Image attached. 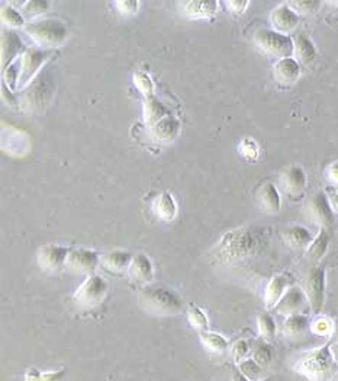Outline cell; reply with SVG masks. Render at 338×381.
Segmentation results:
<instances>
[{
	"label": "cell",
	"instance_id": "d4e9b609",
	"mask_svg": "<svg viewBox=\"0 0 338 381\" xmlns=\"http://www.w3.org/2000/svg\"><path fill=\"white\" fill-rule=\"evenodd\" d=\"M282 237L287 246L295 249H308L313 241L312 233L304 225H289L282 230Z\"/></svg>",
	"mask_w": 338,
	"mask_h": 381
},
{
	"label": "cell",
	"instance_id": "74e56055",
	"mask_svg": "<svg viewBox=\"0 0 338 381\" xmlns=\"http://www.w3.org/2000/svg\"><path fill=\"white\" fill-rule=\"evenodd\" d=\"M299 16L302 15H313L321 9L322 2L320 0H295V2H287Z\"/></svg>",
	"mask_w": 338,
	"mask_h": 381
},
{
	"label": "cell",
	"instance_id": "8992f818",
	"mask_svg": "<svg viewBox=\"0 0 338 381\" xmlns=\"http://www.w3.org/2000/svg\"><path fill=\"white\" fill-rule=\"evenodd\" d=\"M255 44L263 53L279 58V60L294 57L295 53V44L291 35H285L274 29H259L255 34Z\"/></svg>",
	"mask_w": 338,
	"mask_h": 381
},
{
	"label": "cell",
	"instance_id": "7a4b0ae2",
	"mask_svg": "<svg viewBox=\"0 0 338 381\" xmlns=\"http://www.w3.org/2000/svg\"><path fill=\"white\" fill-rule=\"evenodd\" d=\"M55 90V67L53 64H45L29 85L25 89H22L19 97V105L22 111L27 114H41L53 102Z\"/></svg>",
	"mask_w": 338,
	"mask_h": 381
},
{
	"label": "cell",
	"instance_id": "5bb4252c",
	"mask_svg": "<svg viewBox=\"0 0 338 381\" xmlns=\"http://www.w3.org/2000/svg\"><path fill=\"white\" fill-rule=\"evenodd\" d=\"M270 23L274 31L287 35L298 28L300 16L287 3H282L272 12Z\"/></svg>",
	"mask_w": 338,
	"mask_h": 381
},
{
	"label": "cell",
	"instance_id": "f1b7e54d",
	"mask_svg": "<svg viewBox=\"0 0 338 381\" xmlns=\"http://www.w3.org/2000/svg\"><path fill=\"white\" fill-rule=\"evenodd\" d=\"M330 247V233L327 229H320V233L313 237L312 243L307 249V256L311 260H321L328 252Z\"/></svg>",
	"mask_w": 338,
	"mask_h": 381
},
{
	"label": "cell",
	"instance_id": "83f0119b",
	"mask_svg": "<svg viewBox=\"0 0 338 381\" xmlns=\"http://www.w3.org/2000/svg\"><path fill=\"white\" fill-rule=\"evenodd\" d=\"M154 211L157 217L163 221H172L174 220L177 214V206L173 195L170 193H163L154 201Z\"/></svg>",
	"mask_w": 338,
	"mask_h": 381
},
{
	"label": "cell",
	"instance_id": "f907efd6",
	"mask_svg": "<svg viewBox=\"0 0 338 381\" xmlns=\"http://www.w3.org/2000/svg\"><path fill=\"white\" fill-rule=\"evenodd\" d=\"M263 381H269V380H268V378H265V380H263Z\"/></svg>",
	"mask_w": 338,
	"mask_h": 381
},
{
	"label": "cell",
	"instance_id": "7c38bea8",
	"mask_svg": "<svg viewBox=\"0 0 338 381\" xmlns=\"http://www.w3.org/2000/svg\"><path fill=\"white\" fill-rule=\"evenodd\" d=\"M71 252V247L55 245V243H47L40 247L37 254L38 265L47 271H57L62 267H66L67 258Z\"/></svg>",
	"mask_w": 338,
	"mask_h": 381
},
{
	"label": "cell",
	"instance_id": "44dd1931",
	"mask_svg": "<svg viewBox=\"0 0 338 381\" xmlns=\"http://www.w3.org/2000/svg\"><path fill=\"white\" fill-rule=\"evenodd\" d=\"M282 185L289 195H299L307 188V173L298 164L289 166L282 175Z\"/></svg>",
	"mask_w": 338,
	"mask_h": 381
},
{
	"label": "cell",
	"instance_id": "f35d334b",
	"mask_svg": "<svg viewBox=\"0 0 338 381\" xmlns=\"http://www.w3.org/2000/svg\"><path fill=\"white\" fill-rule=\"evenodd\" d=\"M311 330L318 336H328L334 332V323L330 317L320 316L311 323Z\"/></svg>",
	"mask_w": 338,
	"mask_h": 381
},
{
	"label": "cell",
	"instance_id": "816d5d0a",
	"mask_svg": "<svg viewBox=\"0 0 338 381\" xmlns=\"http://www.w3.org/2000/svg\"><path fill=\"white\" fill-rule=\"evenodd\" d=\"M337 338H338V330H337Z\"/></svg>",
	"mask_w": 338,
	"mask_h": 381
},
{
	"label": "cell",
	"instance_id": "f546056e",
	"mask_svg": "<svg viewBox=\"0 0 338 381\" xmlns=\"http://www.w3.org/2000/svg\"><path fill=\"white\" fill-rule=\"evenodd\" d=\"M251 358L259 362L261 367H269L274 360V349L269 341L259 339L251 347Z\"/></svg>",
	"mask_w": 338,
	"mask_h": 381
},
{
	"label": "cell",
	"instance_id": "7dc6e473",
	"mask_svg": "<svg viewBox=\"0 0 338 381\" xmlns=\"http://www.w3.org/2000/svg\"><path fill=\"white\" fill-rule=\"evenodd\" d=\"M328 201L334 212H338V190H333V193L328 194Z\"/></svg>",
	"mask_w": 338,
	"mask_h": 381
},
{
	"label": "cell",
	"instance_id": "52a82bcc",
	"mask_svg": "<svg viewBox=\"0 0 338 381\" xmlns=\"http://www.w3.org/2000/svg\"><path fill=\"white\" fill-rule=\"evenodd\" d=\"M107 293H109V284H107V281L101 275L92 273L76 290L73 302L79 308H83V310H92V308L99 307L106 300Z\"/></svg>",
	"mask_w": 338,
	"mask_h": 381
},
{
	"label": "cell",
	"instance_id": "9c48e42d",
	"mask_svg": "<svg viewBox=\"0 0 338 381\" xmlns=\"http://www.w3.org/2000/svg\"><path fill=\"white\" fill-rule=\"evenodd\" d=\"M53 53L44 49H28L21 56V73L18 79V89H25L40 71Z\"/></svg>",
	"mask_w": 338,
	"mask_h": 381
},
{
	"label": "cell",
	"instance_id": "4fadbf2b",
	"mask_svg": "<svg viewBox=\"0 0 338 381\" xmlns=\"http://www.w3.org/2000/svg\"><path fill=\"white\" fill-rule=\"evenodd\" d=\"M305 306H308L305 291L299 287H291L285 293V295L282 297L281 302L276 304L273 310L277 315H282V316L287 317V316L302 313Z\"/></svg>",
	"mask_w": 338,
	"mask_h": 381
},
{
	"label": "cell",
	"instance_id": "f5cc1de1",
	"mask_svg": "<svg viewBox=\"0 0 338 381\" xmlns=\"http://www.w3.org/2000/svg\"><path fill=\"white\" fill-rule=\"evenodd\" d=\"M335 381H338V378H337V380H335Z\"/></svg>",
	"mask_w": 338,
	"mask_h": 381
},
{
	"label": "cell",
	"instance_id": "ab89813d",
	"mask_svg": "<svg viewBox=\"0 0 338 381\" xmlns=\"http://www.w3.org/2000/svg\"><path fill=\"white\" fill-rule=\"evenodd\" d=\"M134 83L140 89V92H142L146 97H151V95H154V82L147 73H144V71H137L134 75Z\"/></svg>",
	"mask_w": 338,
	"mask_h": 381
},
{
	"label": "cell",
	"instance_id": "c3c4849f",
	"mask_svg": "<svg viewBox=\"0 0 338 381\" xmlns=\"http://www.w3.org/2000/svg\"><path fill=\"white\" fill-rule=\"evenodd\" d=\"M331 354H333L334 361H335L337 365H338V342H335V343L331 345Z\"/></svg>",
	"mask_w": 338,
	"mask_h": 381
},
{
	"label": "cell",
	"instance_id": "ac0fdd59",
	"mask_svg": "<svg viewBox=\"0 0 338 381\" xmlns=\"http://www.w3.org/2000/svg\"><path fill=\"white\" fill-rule=\"evenodd\" d=\"M23 49V42L14 29H3L2 34V67L3 70L19 58V53Z\"/></svg>",
	"mask_w": 338,
	"mask_h": 381
},
{
	"label": "cell",
	"instance_id": "b9f144b4",
	"mask_svg": "<svg viewBox=\"0 0 338 381\" xmlns=\"http://www.w3.org/2000/svg\"><path fill=\"white\" fill-rule=\"evenodd\" d=\"M138 0H119L116 2V8L122 15H134L140 9Z\"/></svg>",
	"mask_w": 338,
	"mask_h": 381
},
{
	"label": "cell",
	"instance_id": "d6a6232c",
	"mask_svg": "<svg viewBox=\"0 0 338 381\" xmlns=\"http://www.w3.org/2000/svg\"><path fill=\"white\" fill-rule=\"evenodd\" d=\"M48 8H50V2H47V0H28V2L22 3L21 14L25 19L32 21L44 15Z\"/></svg>",
	"mask_w": 338,
	"mask_h": 381
},
{
	"label": "cell",
	"instance_id": "60d3db41",
	"mask_svg": "<svg viewBox=\"0 0 338 381\" xmlns=\"http://www.w3.org/2000/svg\"><path fill=\"white\" fill-rule=\"evenodd\" d=\"M231 354H233V358L238 364V362H241V361L246 360V358H250L248 355H251V345L246 339H238V341H235L233 343Z\"/></svg>",
	"mask_w": 338,
	"mask_h": 381
},
{
	"label": "cell",
	"instance_id": "d6986e66",
	"mask_svg": "<svg viewBox=\"0 0 338 381\" xmlns=\"http://www.w3.org/2000/svg\"><path fill=\"white\" fill-rule=\"evenodd\" d=\"M150 133L157 143H170L180 134V121L173 115H167L150 128Z\"/></svg>",
	"mask_w": 338,
	"mask_h": 381
},
{
	"label": "cell",
	"instance_id": "f6af8a7d",
	"mask_svg": "<svg viewBox=\"0 0 338 381\" xmlns=\"http://www.w3.org/2000/svg\"><path fill=\"white\" fill-rule=\"evenodd\" d=\"M327 177L330 180V182H333L334 185H338V160L333 162L328 169H327Z\"/></svg>",
	"mask_w": 338,
	"mask_h": 381
},
{
	"label": "cell",
	"instance_id": "e0dca14e",
	"mask_svg": "<svg viewBox=\"0 0 338 381\" xmlns=\"http://www.w3.org/2000/svg\"><path fill=\"white\" fill-rule=\"evenodd\" d=\"M274 80L282 86H292L300 77V64L296 58L289 57L277 60L273 67Z\"/></svg>",
	"mask_w": 338,
	"mask_h": 381
},
{
	"label": "cell",
	"instance_id": "836d02e7",
	"mask_svg": "<svg viewBox=\"0 0 338 381\" xmlns=\"http://www.w3.org/2000/svg\"><path fill=\"white\" fill-rule=\"evenodd\" d=\"M257 326H259V333L261 339L270 341L276 336L277 325L272 315H269L268 312H263L257 316Z\"/></svg>",
	"mask_w": 338,
	"mask_h": 381
},
{
	"label": "cell",
	"instance_id": "7bdbcfd3",
	"mask_svg": "<svg viewBox=\"0 0 338 381\" xmlns=\"http://www.w3.org/2000/svg\"><path fill=\"white\" fill-rule=\"evenodd\" d=\"M239 149H241V151H243L244 156L248 158V159H255V158H257V154H259L257 145L250 138H246L243 143H241Z\"/></svg>",
	"mask_w": 338,
	"mask_h": 381
},
{
	"label": "cell",
	"instance_id": "8d00e7d4",
	"mask_svg": "<svg viewBox=\"0 0 338 381\" xmlns=\"http://www.w3.org/2000/svg\"><path fill=\"white\" fill-rule=\"evenodd\" d=\"M2 22L8 28H19L27 25L25 18L22 16L21 12L10 5L2 8Z\"/></svg>",
	"mask_w": 338,
	"mask_h": 381
},
{
	"label": "cell",
	"instance_id": "30bf717a",
	"mask_svg": "<svg viewBox=\"0 0 338 381\" xmlns=\"http://www.w3.org/2000/svg\"><path fill=\"white\" fill-rule=\"evenodd\" d=\"M102 262L99 254L92 249L86 247H76L71 249V252L67 258L66 268L75 273H81V275H92Z\"/></svg>",
	"mask_w": 338,
	"mask_h": 381
},
{
	"label": "cell",
	"instance_id": "3957f363",
	"mask_svg": "<svg viewBox=\"0 0 338 381\" xmlns=\"http://www.w3.org/2000/svg\"><path fill=\"white\" fill-rule=\"evenodd\" d=\"M138 306L150 315L174 316L183 310V299L163 285H146L138 293Z\"/></svg>",
	"mask_w": 338,
	"mask_h": 381
},
{
	"label": "cell",
	"instance_id": "ee69618b",
	"mask_svg": "<svg viewBox=\"0 0 338 381\" xmlns=\"http://www.w3.org/2000/svg\"><path fill=\"white\" fill-rule=\"evenodd\" d=\"M225 5L233 12V14H244L250 2L248 0H229V2H226Z\"/></svg>",
	"mask_w": 338,
	"mask_h": 381
},
{
	"label": "cell",
	"instance_id": "e575fe53",
	"mask_svg": "<svg viewBox=\"0 0 338 381\" xmlns=\"http://www.w3.org/2000/svg\"><path fill=\"white\" fill-rule=\"evenodd\" d=\"M187 313V320H189V323L198 329L199 332H205V330H208L209 329V320H208V316L207 313H205L202 308L199 306H195V304H190L189 308L186 310Z\"/></svg>",
	"mask_w": 338,
	"mask_h": 381
},
{
	"label": "cell",
	"instance_id": "7402d4cb",
	"mask_svg": "<svg viewBox=\"0 0 338 381\" xmlns=\"http://www.w3.org/2000/svg\"><path fill=\"white\" fill-rule=\"evenodd\" d=\"M256 197L259 201V206L261 207L263 211L270 212V214H276L281 211L282 197L279 194V189H277L276 185H273L272 182L263 184L259 188Z\"/></svg>",
	"mask_w": 338,
	"mask_h": 381
},
{
	"label": "cell",
	"instance_id": "484cf974",
	"mask_svg": "<svg viewBox=\"0 0 338 381\" xmlns=\"http://www.w3.org/2000/svg\"><path fill=\"white\" fill-rule=\"evenodd\" d=\"M308 329H311L309 316L305 313H298L286 317L283 323V335L289 339H295L304 336Z\"/></svg>",
	"mask_w": 338,
	"mask_h": 381
},
{
	"label": "cell",
	"instance_id": "1f68e13d",
	"mask_svg": "<svg viewBox=\"0 0 338 381\" xmlns=\"http://www.w3.org/2000/svg\"><path fill=\"white\" fill-rule=\"evenodd\" d=\"M200 341L208 349H211L213 352H220V354L225 352L229 347L228 341L222 335H220V333H215V332H209V330L200 332Z\"/></svg>",
	"mask_w": 338,
	"mask_h": 381
},
{
	"label": "cell",
	"instance_id": "603a6c76",
	"mask_svg": "<svg viewBox=\"0 0 338 381\" xmlns=\"http://www.w3.org/2000/svg\"><path fill=\"white\" fill-rule=\"evenodd\" d=\"M134 255L128 251H122V249H115V251L106 252L102 256V265L114 273H122L128 272L129 265Z\"/></svg>",
	"mask_w": 338,
	"mask_h": 381
},
{
	"label": "cell",
	"instance_id": "8fae6325",
	"mask_svg": "<svg viewBox=\"0 0 338 381\" xmlns=\"http://www.w3.org/2000/svg\"><path fill=\"white\" fill-rule=\"evenodd\" d=\"M307 212L309 219L318 224L321 229L330 230L334 225V210L330 206L328 195L325 193H317L307 204Z\"/></svg>",
	"mask_w": 338,
	"mask_h": 381
},
{
	"label": "cell",
	"instance_id": "2e32d148",
	"mask_svg": "<svg viewBox=\"0 0 338 381\" xmlns=\"http://www.w3.org/2000/svg\"><path fill=\"white\" fill-rule=\"evenodd\" d=\"M128 277L132 282L142 284L144 287L150 285L154 280V267L151 259L144 254L134 255L128 269Z\"/></svg>",
	"mask_w": 338,
	"mask_h": 381
},
{
	"label": "cell",
	"instance_id": "681fc988",
	"mask_svg": "<svg viewBox=\"0 0 338 381\" xmlns=\"http://www.w3.org/2000/svg\"><path fill=\"white\" fill-rule=\"evenodd\" d=\"M233 381H250L247 377H244L243 374H241L238 370H235L233 373Z\"/></svg>",
	"mask_w": 338,
	"mask_h": 381
},
{
	"label": "cell",
	"instance_id": "9a60e30c",
	"mask_svg": "<svg viewBox=\"0 0 338 381\" xmlns=\"http://www.w3.org/2000/svg\"><path fill=\"white\" fill-rule=\"evenodd\" d=\"M294 277L291 275V273H277V275H274L269 284H268V288H265V293H264V303H265V307L269 308V310H272V308L276 307V304L281 302L282 297L285 295V293L292 287V284H294Z\"/></svg>",
	"mask_w": 338,
	"mask_h": 381
},
{
	"label": "cell",
	"instance_id": "4dcf8cb0",
	"mask_svg": "<svg viewBox=\"0 0 338 381\" xmlns=\"http://www.w3.org/2000/svg\"><path fill=\"white\" fill-rule=\"evenodd\" d=\"M237 370L247 377L250 381H263L268 378V373H265L264 367H261L259 362L251 358H246L241 362L237 364Z\"/></svg>",
	"mask_w": 338,
	"mask_h": 381
},
{
	"label": "cell",
	"instance_id": "4316f807",
	"mask_svg": "<svg viewBox=\"0 0 338 381\" xmlns=\"http://www.w3.org/2000/svg\"><path fill=\"white\" fill-rule=\"evenodd\" d=\"M167 115V108L159 98L154 95L144 98V121H146L147 127H154Z\"/></svg>",
	"mask_w": 338,
	"mask_h": 381
},
{
	"label": "cell",
	"instance_id": "cb8c5ba5",
	"mask_svg": "<svg viewBox=\"0 0 338 381\" xmlns=\"http://www.w3.org/2000/svg\"><path fill=\"white\" fill-rule=\"evenodd\" d=\"M182 12L189 18H212L218 12V2L215 0H192L180 3Z\"/></svg>",
	"mask_w": 338,
	"mask_h": 381
},
{
	"label": "cell",
	"instance_id": "bcb514c9",
	"mask_svg": "<svg viewBox=\"0 0 338 381\" xmlns=\"http://www.w3.org/2000/svg\"><path fill=\"white\" fill-rule=\"evenodd\" d=\"M2 93H3V98H5V101L6 102H9L12 106H16L18 103H19V101L16 99V97L14 95V90H10L5 83H2Z\"/></svg>",
	"mask_w": 338,
	"mask_h": 381
},
{
	"label": "cell",
	"instance_id": "277c9868",
	"mask_svg": "<svg viewBox=\"0 0 338 381\" xmlns=\"http://www.w3.org/2000/svg\"><path fill=\"white\" fill-rule=\"evenodd\" d=\"M333 358L331 345H324L302 356L295 364V371L309 381H330L337 370Z\"/></svg>",
	"mask_w": 338,
	"mask_h": 381
},
{
	"label": "cell",
	"instance_id": "ba28073f",
	"mask_svg": "<svg viewBox=\"0 0 338 381\" xmlns=\"http://www.w3.org/2000/svg\"><path fill=\"white\" fill-rule=\"evenodd\" d=\"M325 287H327V272L324 267H312L305 280V295L312 315H320L325 304Z\"/></svg>",
	"mask_w": 338,
	"mask_h": 381
},
{
	"label": "cell",
	"instance_id": "5b68a950",
	"mask_svg": "<svg viewBox=\"0 0 338 381\" xmlns=\"http://www.w3.org/2000/svg\"><path fill=\"white\" fill-rule=\"evenodd\" d=\"M23 31L28 37L44 50H51L62 47L68 38V28L58 19H38L28 22Z\"/></svg>",
	"mask_w": 338,
	"mask_h": 381
},
{
	"label": "cell",
	"instance_id": "ffe728a7",
	"mask_svg": "<svg viewBox=\"0 0 338 381\" xmlns=\"http://www.w3.org/2000/svg\"><path fill=\"white\" fill-rule=\"evenodd\" d=\"M292 38L295 44L294 56L299 64L309 66L317 60V56H318L317 47L305 32H298Z\"/></svg>",
	"mask_w": 338,
	"mask_h": 381
},
{
	"label": "cell",
	"instance_id": "d590c367",
	"mask_svg": "<svg viewBox=\"0 0 338 381\" xmlns=\"http://www.w3.org/2000/svg\"><path fill=\"white\" fill-rule=\"evenodd\" d=\"M67 377L66 370L41 371L38 368H31L25 374V381H64Z\"/></svg>",
	"mask_w": 338,
	"mask_h": 381
},
{
	"label": "cell",
	"instance_id": "6da1fadb",
	"mask_svg": "<svg viewBox=\"0 0 338 381\" xmlns=\"http://www.w3.org/2000/svg\"><path fill=\"white\" fill-rule=\"evenodd\" d=\"M272 237V228L263 224L241 225L222 236L216 246L213 258L220 264H234L256 256L268 246Z\"/></svg>",
	"mask_w": 338,
	"mask_h": 381
}]
</instances>
